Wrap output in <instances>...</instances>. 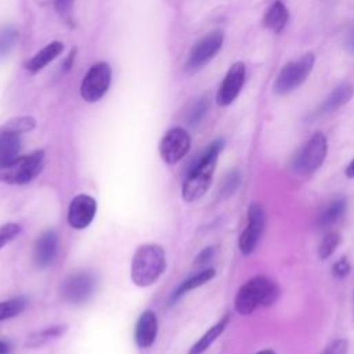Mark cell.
<instances>
[{
	"mask_svg": "<svg viewBox=\"0 0 354 354\" xmlns=\"http://www.w3.org/2000/svg\"><path fill=\"white\" fill-rule=\"evenodd\" d=\"M223 148V140L213 141L191 165L181 188V195L185 202L198 201L209 189L217 159Z\"/></svg>",
	"mask_w": 354,
	"mask_h": 354,
	"instance_id": "6da1fadb",
	"label": "cell"
},
{
	"mask_svg": "<svg viewBox=\"0 0 354 354\" xmlns=\"http://www.w3.org/2000/svg\"><path fill=\"white\" fill-rule=\"evenodd\" d=\"M279 296L278 285L264 275L248 279L236 292L234 307L241 315H250L259 307L271 306Z\"/></svg>",
	"mask_w": 354,
	"mask_h": 354,
	"instance_id": "7a4b0ae2",
	"label": "cell"
},
{
	"mask_svg": "<svg viewBox=\"0 0 354 354\" xmlns=\"http://www.w3.org/2000/svg\"><path fill=\"white\" fill-rule=\"evenodd\" d=\"M165 268L166 254L163 248L155 243H147L136 250L131 259L130 277L134 285L147 288L159 279Z\"/></svg>",
	"mask_w": 354,
	"mask_h": 354,
	"instance_id": "3957f363",
	"label": "cell"
},
{
	"mask_svg": "<svg viewBox=\"0 0 354 354\" xmlns=\"http://www.w3.org/2000/svg\"><path fill=\"white\" fill-rule=\"evenodd\" d=\"M44 166V152L35 151L29 155L17 158L10 165L0 167V181L7 184H28L30 183Z\"/></svg>",
	"mask_w": 354,
	"mask_h": 354,
	"instance_id": "277c9868",
	"label": "cell"
},
{
	"mask_svg": "<svg viewBox=\"0 0 354 354\" xmlns=\"http://www.w3.org/2000/svg\"><path fill=\"white\" fill-rule=\"evenodd\" d=\"M315 64L314 54L308 53L299 59L290 61L282 66L275 82L274 90L277 94H288L300 87L310 76Z\"/></svg>",
	"mask_w": 354,
	"mask_h": 354,
	"instance_id": "5b68a950",
	"label": "cell"
},
{
	"mask_svg": "<svg viewBox=\"0 0 354 354\" xmlns=\"http://www.w3.org/2000/svg\"><path fill=\"white\" fill-rule=\"evenodd\" d=\"M328 153V141L324 133H314L299 149L293 159V169L300 174H311L318 170Z\"/></svg>",
	"mask_w": 354,
	"mask_h": 354,
	"instance_id": "8992f818",
	"label": "cell"
},
{
	"mask_svg": "<svg viewBox=\"0 0 354 354\" xmlns=\"http://www.w3.org/2000/svg\"><path fill=\"white\" fill-rule=\"evenodd\" d=\"M111 80L112 69L108 62L100 61L91 65L80 83V97L86 102L100 101L106 94Z\"/></svg>",
	"mask_w": 354,
	"mask_h": 354,
	"instance_id": "52a82bcc",
	"label": "cell"
},
{
	"mask_svg": "<svg viewBox=\"0 0 354 354\" xmlns=\"http://www.w3.org/2000/svg\"><path fill=\"white\" fill-rule=\"evenodd\" d=\"M224 43V32L221 29H214L206 36L199 39L191 48L188 59L185 64L187 71L196 72L203 68L209 61H212L216 54L221 50Z\"/></svg>",
	"mask_w": 354,
	"mask_h": 354,
	"instance_id": "ba28073f",
	"label": "cell"
},
{
	"mask_svg": "<svg viewBox=\"0 0 354 354\" xmlns=\"http://www.w3.org/2000/svg\"><path fill=\"white\" fill-rule=\"evenodd\" d=\"M95 285L97 281L91 272L77 271L64 281L61 296L69 304H82L93 296Z\"/></svg>",
	"mask_w": 354,
	"mask_h": 354,
	"instance_id": "9c48e42d",
	"label": "cell"
},
{
	"mask_svg": "<svg viewBox=\"0 0 354 354\" xmlns=\"http://www.w3.org/2000/svg\"><path fill=\"white\" fill-rule=\"evenodd\" d=\"M191 147V137L183 127H173L165 133L159 142L160 158L167 165H174L181 160Z\"/></svg>",
	"mask_w": 354,
	"mask_h": 354,
	"instance_id": "30bf717a",
	"label": "cell"
},
{
	"mask_svg": "<svg viewBox=\"0 0 354 354\" xmlns=\"http://www.w3.org/2000/svg\"><path fill=\"white\" fill-rule=\"evenodd\" d=\"M264 223H266V214L260 203H250L248 209V224L246 228L241 232L238 245L239 250L242 254H252L257 243L260 241V236L264 230Z\"/></svg>",
	"mask_w": 354,
	"mask_h": 354,
	"instance_id": "8fae6325",
	"label": "cell"
},
{
	"mask_svg": "<svg viewBox=\"0 0 354 354\" xmlns=\"http://www.w3.org/2000/svg\"><path fill=\"white\" fill-rule=\"evenodd\" d=\"M245 77H246V66L243 62L236 61L234 62L228 72L225 73L217 95H216V101L220 106H228L230 104H232L236 97L239 95L243 83H245Z\"/></svg>",
	"mask_w": 354,
	"mask_h": 354,
	"instance_id": "7c38bea8",
	"label": "cell"
},
{
	"mask_svg": "<svg viewBox=\"0 0 354 354\" xmlns=\"http://www.w3.org/2000/svg\"><path fill=\"white\" fill-rule=\"evenodd\" d=\"M97 212V202L86 194L76 195L68 207V223L75 230H83L91 224Z\"/></svg>",
	"mask_w": 354,
	"mask_h": 354,
	"instance_id": "4fadbf2b",
	"label": "cell"
},
{
	"mask_svg": "<svg viewBox=\"0 0 354 354\" xmlns=\"http://www.w3.org/2000/svg\"><path fill=\"white\" fill-rule=\"evenodd\" d=\"M57 250H58L57 232L54 230H48V231L43 232L35 243V249H33L35 264L39 268L48 267L54 261V259L57 256Z\"/></svg>",
	"mask_w": 354,
	"mask_h": 354,
	"instance_id": "5bb4252c",
	"label": "cell"
},
{
	"mask_svg": "<svg viewBox=\"0 0 354 354\" xmlns=\"http://www.w3.org/2000/svg\"><path fill=\"white\" fill-rule=\"evenodd\" d=\"M158 335V318L152 310L144 311L137 324L134 330V340L140 348H148L153 344Z\"/></svg>",
	"mask_w": 354,
	"mask_h": 354,
	"instance_id": "9a60e30c",
	"label": "cell"
},
{
	"mask_svg": "<svg viewBox=\"0 0 354 354\" xmlns=\"http://www.w3.org/2000/svg\"><path fill=\"white\" fill-rule=\"evenodd\" d=\"M354 95V86L350 83H342L337 87H335L329 95L324 100V102L321 104L318 113L319 115H325V113H330L337 111L339 108H342L343 105H346Z\"/></svg>",
	"mask_w": 354,
	"mask_h": 354,
	"instance_id": "2e32d148",
	"label": "cell"
},
{
	"mask_svg": "<svg viewBox=\"0 0 354 354\" xmlns=\"http://www.w3.org/2000/svg\"><path fill=\"white\" fill-rule=\"evenodd\" d=\"M21 147V134L0 130V167H4L19 158Z\"/></svg>",
	"mask_w": 354,
	"mask_h": 354,
	"instance_id": "e0dca14e",
	"label": "cell"
},
{
	"mask_svg": "<svg viewBox=\"0 0 354 354\" xmlns=\"http://www.w3.org/2000/svg\"><path fill=\"white\" fill-rule=\"evenodd\" d=\"M289 21V10L282 0H274L263 17V25L274 33H281Z\"/></svg>",
	"mask_w": 354,
	"mask_h": 354,
	"instance_id": "ac0fdd59",
	"label": "cell"
},
{
	"mask_svg": "<svg viewBox=\"0 0 354 354\" xmlns=\"http://www.w3.org/2000/svg\"><path fill=\"white\" fill-rule=\"evenodd\" d=\"M64 50V44L58 40L50 41L47 46H44L41 50H39L28 62L26 69L30 73H37L43 68H46L53 59H55Z\"/></svg>",
	"mask_w": 354,
	"mask_h": 354,
	"instance_id": "d6986e66",
	"label": "cell"
},
{
	"mask_svg": "<svg viewBox=\"0 0 354 354\" xmlns=\"http://www.w3.org/2000/svg\"><path fill=\"white\" fill-rule=\"evenodd\" d=\"M230 322V314H225L217 324H214L213 326H210L188 350V354H202L205 353L212 344L213 342L224 332L225 326Z\"/></svg>",
	"mask_w": 354,
	"mask_h": 354,
	"instance_id": "ffe728a7",
	"label": "cell"
},
{
	"mask_svg": "<svg viewBox=\"0 0 354 354\" xmlns=\"http://www.w3.org/2000/svg\"><path fill=\"white\" fill-rule=\"evenodd\" d=\"M216 275V270L214 268H205L199 272H196L195 275L189 277L188 279H185L184 282H181V285L176 289V292L173 293L171 299H170V304L171 303H176L183 295H185L187 292L192 290V289H196L202 285H205L206 282H209L210 279H213Z\"/></svg>",
	"mask_w": 354,
	"mask_h": 354,
	"instance_id": "44dd1931",
	"label": "cell"
},
{
	"mask_svg": "<svg viewBox=\"0 0 354 354\" xmlns=\"http://www.w3.org/2000/svg\"><path fill=\"white\" fill-rule=\"evenodd\" d=\"M346 206L347 202L344 198H336L333 199L325 209L324 212L319 214L318 217V225L322 228L330 227L333 225L346 212Z\"/></svg>",
	"mask_w": 354,
	"mask_h": 354,
	"instance_id": "7402d4cb",
	"label": "cell"
},
{
	"mask_svg": "<svg viewBox=\"0 0 354 354\" xmlns=\"http://www.w3.org/2000/svg\"><path fill=\"white\" fill-rule=\"evenodd\" d=\"M65 330H66V326H65V325H54V326L46 328V329H43V330L35 332V333H32V335L28 337L26 346H28V347H39V346H43V344L47 343L48 340L61 336Z\"/></svg>",
	"mask_w": 354,
	"mask_h": 354,
	"instance_id": "603a6c76",
	"label": "cell"
},
{
	"mask_svg": "<svg viewBox=\"0 0 354 354\" xmlns=\"http://www.w3.org/2000/svg\"><path fill=\"white\" fill-rule=\"evenodd\" d=\"M19 33L14 26H3L0 29V58L7 57L18 43Z\"/></svg>",
	"mask_w": 354,
	"mask_h": 354,
	"instance_id": "cb8c5ba5",
	"label": "cell"
},
{
	"mask_svg": "<svg viewBox=\"0 0 354 354\" xmlns=\"http://www.w3.org/2000/svg\"><path fill=\"white\" fill-rule=\"evenodd\" d=\"M26 300L24 297H15L6 301H0V321L10 319L24 311Z\"/></svg>",
	"mask_w": 354,
	"mask_h": 354,
	"instance_id": "d4e9b609",
	"label": "cell"
},
{
	"mask_svg": "<svg viewBox=\"0 0 354 354\" xmlns=\"http://www.w3.org/2000/svg\"><path fill=\"white\" fill-rule=\"evenodd\" d=\"M340 243V235L336 231H330L328 232L322 241L319 242L318 246V256L321 260H326L328 257H330L333 254V252L336 250V248Z\"/></svg>",
	"mask_w": 354,
	"mask_h": 354,
	"instance_id": "484cf974",
	"label": "cell"
},
{
	"mask_svg": "<svg viewBox=\"0 0 354 354\" xmlns=\"http://www.w3.org/2000/svg\"><path fill=\"white\" fill-rule=\"evenodd\" d=\"M35 126H36V120L32 116H19L17 119H12V120L7 122L1 130L14 131V133L21 134V133H25V131H29V130L35 129Z\"/></svg>",
	"mask_w": 354,
	"mask_h": 354,
	"instance_id": "4316f807",
	"label": "cell"
},
{
	"mask_svg": "<svg viewBox=\"0 0 354 354\" xmlns=\"http://www.w3.org/2000/svg\"><path fill=\"white\" fill-rule=\"evenodd\" d=\"M21 232V227L15 223H7L0 225V249L10 243Z\"/></svg>",
	"mask_w": 354,
	"mask_h": 354,
	"instance_id": "83f0119b",
	"label": "cell"
},
{
	"mask_svg": "<svg viewBox=\"0 0 354 354\" xmlns=\"http://www.w3.org/2000/svg\"><path fill=\"white\" fill-rule=\"evenodd\" d=\"M207 109H209V101H207L206 98H201V100L194 105L192 111L189 112V116H188L189 124H192V126L198 124V123L203 119V116L206 115Z\"/></svg>",
	"mask_w": 354,
	"mask_h": 354,
	"instance_id": "f1b7e54d",
	"label": "cell"
},
{
	"mask_svg": "<svg viewBox=\"0 0 354 354\" xmlns=\"http://www.w3.org/2000/svg\"><path fill=\"white\" fill-rule=\"evenodd\" d=\"M239 183H241L239 173L235 171V170L231 171V173L224 178V181H223V184H221V194H223L224 196L232 195V194L236 191V188L239 187Z\"/></svg>",
	"mask_w": 354,
	"mask_h": 354,
	"instance_id": "f546056e",
	"label": "cell"
},
{
	"mask_svg": "<svg viewBox=\"0 0 354 354\" xmlns=\"http://www.w3.org/2000/svg\"><path fill=\"white\" fill-rule=\"evenodd\" d=\"M348 343L346 339L333 340L322 354H347Z\"/></svg>",
	"mask_w": 354,
	"mask_h": 354,
	"instance_id": "4dcf8cb0",
	"label": "cell"
},
{
	"mask_svg": "<svg viewBox=\"0 0 354 354\" xmlns=\"http://www.w3.org/2000/svg\"><path fill=\"white\" fill-rule=\"evenodd\" d=\"M333 274L337 277V278H344L346 275H348L350 272V263L347 261L346 257L337 260L335 264H333V268H332Z\"/></svg>",
	"mask_w": 354,
	"mask_h": 354,
	"instance_id": "1f68e13d",
	"label": "cell"
},
{
	"mask_svg": "<svg viewBox=\"0 0 354 354\" xmlns=\"http://www.w3.org/2000/svg\"><path fill=\"white\" fill-rule=\"evenodd\" d=\"M213 254H214V248H213V246L205 248V249L196 256V261H195V263H196L198 266H203V264H206V263H209V261L212 260Z\"/></svg>",
	"mask_w": 354,
	"mask_h": 354,
	"instance_id": "d6a6232c",
	"label": "cell"
},
{
	"mask_svg": "<svg viewBox=\"0 0 354 354\" xmlns=\"http://www.w3.org/2000/svg\"><path fill=\"white\" fill-rule=\"evenodd\" d=\"M75 0H55V8L61 15H68Z\"/></svg>",
	"mask_w": 354,
	"mask_h": 354,
	"instance_id": "836d02e7",
	"label": "cell"
},
{
	"mask_svg": "<svg viewBox=\"0 0 354 354\" xmlns=\"http://www.w3.org/2000/svg\"><path fill=\"white\" fill-rule=\"evenodd\" d=\"M75 57H76V48H72L71 53L68 54V57H66L65 61H64V71H65V72H68V71L72 68L73 61H75Z\"/></svg>",
	"mask_w": 354,
	"mask_h": 354,
	"instance_id": "e575fe53",
	"label": "cell"
},
{
	"mask_svg": "<svg viewBox=\"0 0 354 354\" xmlns=\"http://www.w3.org/2000/svg\"><path fill=\"white\" fill-rule=\"evenodd\" d=\"M346 47L351 54H354V26L350 29V32L346 37Z\"/></svg>",
	"mask_w": 354,
	"mask_h": 354,
	"instance_id": "d590c367",
	"label": "cell"
},
{
	"mask_svg": "<svg viewBox=\"0 0 354 354\" xmlns=\"http://www.w3.org/2000/svg\"><path fill=\"white\" fill-rule=\"evenodd\" d=\"M346 176L348 177V178H354V159L348 163V166L346 167Z\"/></svg>",
	"mask_w": 354,
	"mask_h": 354,
	"instance_id": "8d00e7d4",
	"label": "cell"
},
{
	"mask_svg": "<svg viewBox=\"0 0 354 354\" xmlns=\"http://www.w3.org/2000/svg\"><path fill=\"white\" fill-rule=\"evenodd\" d=\"M10 353V344L6 340H0V354H8Z\"/></svg>",
	"mask_w": 354,
	"mask_h": 354,
	"instance_id": "74e56055",
	"label": "cell"
},
{
	"mask_svg": "<svg viewBox=\"0 0 354 354\" xmlns=\"http://www.w3.org/2000/svg\"><path fill=\"white\" fill-rule=\"evenodd\" d=\"M256 354H277L274 350H271V348H266V350H260V351H257Z\"/></svg>",
	"mask_w": 354,
	"mask_h": 354,
	"instance_id": "f35d334b",
	"label": "cell"
}]
</instances>
